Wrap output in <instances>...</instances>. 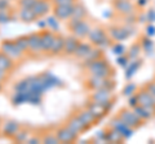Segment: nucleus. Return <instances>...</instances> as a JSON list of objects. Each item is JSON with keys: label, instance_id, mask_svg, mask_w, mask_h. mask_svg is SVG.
<instances>
[{"label": "nucleus", "instance_id": "16", "mask_svg": "<svg viewBox=\"0 0 155 144\" xmlns=\"http://www.w3.org/2000/svg\"><path fill=\"white\" fill-rule=\"evenodd\" d=\"M129 30H132V27H130V26H125V27H110L109 28V35H110L111 39L115 40V41H123V40L127 39V37L130 35V32H132V31H129Z\"/></svg>", "mask_w": 155, "mask_h": 144}, {"label": "nucleus", "instance_id": "15", "mask_svg": "<svg viewBox=\"0 0 155 144\" xmlns=\"http://www.w3.org/2000/svg\"><path fill=\"white\" fill-rule=\"evenodd\" d=\"M79 44H80V39L74 35L65 37V46H64V53L62 54L66 57H74Z\"/></svg>", "mask_w": 155, "mask_h": 144}, {"label": "nucleus", "instance_id": "44", "mask_svg": "<svg viewBox=\"0 0 155 144\" xmlns=\"http://www.w3.org/2000/svg\"><path fill=\"white\" fill-rule=\"evenodd\" d=\"M133 89H136V86L134 85H130V86H127V88H125L124 89V94L125 95H130V94H132L133 92H132V90Z\"/></svg>", "mask_w": 155, "mask_h": 144}, {"label": "nucleus", "instance_id": "11", "mask_svg": "<svg viewBox=\"0 0 155 144\" xmlns=\"http://www.w3.org/2000/svg\"><path fill=\"white\" fill-rule=\"evenodd\" d=\"M75 4H60V5H54L53 7V16L57 17L60 21L70 20L72 13H74Z\"/></svg>", "mask_w": 155, "mask_h": 144}, {"label": "nucleus", "instance_id": "37", "mask_svg": "<svg viewBox=\"0 0 155 144\" xmlns=\"http://www.w3.org/2000/svg\"><path fill=\"white\" fill-rule=\"evenodd\" d=\"M145 89L147 90V92L150 93V95L155 99V80H153V81H149V83H146L145 84V86H143Z\"/></svg>", "mask_w": 155, "mask_h": 144}, {"label": "nucleus", "instance_id": "27", "mask_svg": "<svg viewBox=\"0 0 155 144\" xmlns=\"http://www.w3.org/2000/svg\"><path fill=\"white\" fill-rule=\"evenodd\" d=\"M94 45H92L89 41H80V44L79 46H78V50L75 53V58H80V59H83L84 57H87V54L92 50V48H93Z\"/></svg>", "mask_w": 155, "mask_h": 144}, {"label": "nucleus", "instance_id": "28", "mask_svg": "<svg viewBox=\"0 0 155 144\" xmlns=\"http://www.w3.org/2000/svg\"><path fill=\"white\" fill-rule=\"evenodd\" d=\"M133 111L136 112V114L142 120V121L145 122V121H149V120H151L153 118V116L150 114L147 111H146V108H143L142 105H140V104H137L136 107H133Z\"/></svg>", "mask_w": 155, "mask_h": 144}, {"label": "nucleus", "instance_id": "2", "mask_svg": "<svg viewBox=\"0 0 155 144\" xmlns=\"http://www.w3.org/2000/svg\"><path fill=\"white\" fill-rule=\"evenodd\" d=\"M113 90L114 89H107V88L93 90V93L91 94L89 98L92 102L100 103V104H102L104 107L110 109L114 105V100H115V95L113 93Z\"/></svg>", "mask_w": 155, "mask_h": 144}, {"label": "nucleus", "instance_id": "25", "mask_svg": "<svg viewBox=\"0 0 155 144\" xmlns=\"http://www.w3.org/2000/svg\"><path fill=\"white\" fill-rule=\"evenodd\" d=\"M14 66H16V61H13L11 57H8L5 53L0 50V70L11 74L12 70L14 68Z\"/></svg>", "mask_w": 155, "mask_h": 144}, {"label": "nucleus", "instance_id": "40", "mask_svg": "<svg viewBox=\"0 0 155 144\" xmlns=\"http://www.w3.org/2000/svg\"><path fill=\"white\" fill-rule=\"evenodd\" d=\"M54 5H60V4H75L76 0H52Z\"/></svg>", "mask_w": 155, "mask_h": 144}, {"label": "nucleus", "instance_id": "7", "mask_svg": "<svg viewBox=\"0 0 155 144\" xmlns=\"http://www.w3.org/2000/svg\"><path fill=\"white\" fill-rule=\"evenodd\" d=\"M0 50L5 53L8 57H11L13 61H19L23 58V55L26 54L21 48L17 45L16 40H4L0 44Z\"/></svg>", "mask_w": 155, "mask_h": 144}, {"label": "nucleus", "instance_id": "32", "mask_svg": "<svg viewBox=\"0 0 155 144\" xmlns=\"http://www.w3.org/2000/svg\"><path fill=\"white\" fill-rule=\"evenodd\" d=\"M16 40V42H17V45L21 48V49L23 50V52H28V36L27 35H22V36H19V37H17V39H14Z\"/></svg>", "mask_w": 155, "mask_h": 144}, {"label": "nucleus", "instance_id": "38", "mask_svg": "<svg viewBox=\"0 0 155 144\" xmlns=\"http://www.w3.org/2000/svg\"><path fill=\"white\" fill-rule=\"evenodd\" d=\"M36 0H18V4L21 8H32Z\"/></svg>", "mask_w": 155, "mask_h": 144}, {"label": "nucleus", "instance_id": "34", "mask_svg": "<svg viewBox=\"0 0 155 144\" xmlns=\"http://www.w3.org/2000/svg\"><path fill=\"white\" fill-rule=\"evenodd\" d=\"M57 21H60L57 17H49L48 20H45V22H47V28H49V30H52V31H57L58 30V22Z\"/></svg>", "mask_w": 155, "mask_h": 144}, {"label": "nucleus", "instance_id": "46", "mask_svg": "<svg viewBox=\"0 0 155 144\" xmlns=\"http://www.w3.org/2000/svg\"><path fill=\"white\" fill-rule=\"evenodd\" d=\"M147 18H149V21H155V11H154V9H150V11H149Z\"/></svg>", "mask_w": 155, "mask_h": 144}, {"label": "nucleus", "instance_id": "33", "mask_svg": "<svg viewBox=\"0 0 155 144\" xmlns=\"http://www.w3.org/2000/svg\"><path fill=\"white\" fill-rule=\"evenodd\" d=\"M41 136V143H49V144H56V143H60L57 139L56 135V131L53 133H47L44 135H40Z\"/></svg>", "mask_w": 155, "mask_h": 144}, {"label": "nucleus", "instance_id": "35", "mask_svg": "<svg viewBox=\"0 0 155 144\" xmlns=\"http://www.w3.org/2000/svg\"><path fill=\"white\" fill-rule=\"evenodd\" d=\"M140 49H141V46H140V44H133L132 46H130V49L128 52V57L129 59H136L140 54Z\"/></svg>", "mask_w": 155, "mask_h": 144}, {"label": "nucleus", "instance_id": "42", "mask_svg": "<svg viewBox=\"0 0 155 144\" xmlns=\"http://www.w3.org/2000/svg\"><path fill=\"white\" fill-rule=\"evenodd\" d=\"M8 76H9L8 72L0 70V83H4V81H7L8 80Z\"/></svg>", "mask_w": 155, "mask_h": 144}, {"label": "nucleus", "instance_id": "24", "mask_svg": "<svg viewBox=\"0 0 155 144\" xmlns=\"http://www.w3.org/2000/svg\"><path fill=\"white\" fill-rule=\"evenodd\" d=\"M114 7L119 13L124 14V16L125 14L133 13V9H134V5L129 2V0H115Z\"/></svg>", "mask_w": 155, "mask_h": 144}, {"label": "nucleus", "instance_id": "21", "mask_svg": "<svg viewBox=\"0 0 155 144\" xmlns=\"http://www.w3.org/2000/svg\"><path fill=\"white\" fill-rule=\"evenodd\" d=\"M87 108H88L89 111L93 113L97 118H98V121H100V120H102L106 116V114H107V112H109V109L106 108V107H104L102 104L96 103V102H92V100H91V103L87 105Z\"/></svg>", "mask_w": 155, "mask_h": 144}, {"label": "nucleus", "instance_id": "39", "mask_svg": "<svg viewBox=\"0 0 155 144\" xmlns=\"http://www.w3.org/2000/svg\"><path fill=\"white\" fill-rule=\"evenodd\" d=\"M137 104H138V102H137V97H136V94L132 95V97H129V99H128V107L133 108V107H136Z\"/></svg>", "mask_w": 155, "mask_h": 144}, {"label": "nucleus", "instance_id": "48", "mask_svg": "<svg viewBox=\"0 0 155 144\" xmlns=\"http://www.w3.org/2000/svg\"><path fill=\"white\" fill-rule=\"evenodd\" d=\"M3 88H4V83H0V92L3 90Z\"/></svg>", "mask_w": 155, "mask_h": 144}, {"label": "nucleus", "instance_id": "30", "mask_svg": "<svg viewBox=\"0 0 155 144\" xmlns=\"http://www.w3.org/2000/svg\"><path fill=\"white\" fill-rule=\"evenodd\" d=\"M140 64H141V62H140L137 58L136 59H130L129 61V66H128V70H127V74H125V76H127V79L132 77V75L136 72V70L140 67Z\"/></svg>", "mask_w": 155, "mask_h": 144}, {"label": "nucleus", "instance_id": "18", "mask_svg": "<svg viewBox=\"0 0 155 144\" xmlns=\"http://www.w3.org/2000/svg\"><path fill=\"white\" fill-rule=\"evenodd\" d=\"M64 46H65V37L56 33L54 40H53V42H52V46H51V49H49V52H48L47 54H49L52 57L60 55V54L64 53Z\"/></svg>", "mask_w": 155, "mask_h": 144}, {"label": "nucleus", "instance_id": "10", "mask_svg": "<svg viewBox=\"0 0 155 144\" xmlns=\"http://www.w3.org/2000/svg\"><path fill=\"white\" fill-rule=\"evenodd\" d=\"M28 36V53L32 57H39L43 52V46H41V36L40 32H32Z\"/></svg>", "mask_w": 155, "mask_h": 144}, {"label": "nucleus", "instance_id": "45", "mask_svg": "<svg viewBox=\"0 0 155 144\" xmlns=\"http://www.w3.org/2000/svg\"><path fill=\"white\" fill-rule=\"evenodd\" d=\"M155 35V27L154 26H147V36L153 37Z\"/></svg>", "mask_w": 155, "mask_h": 144}, {"label": "nucleus", "instance_id": "23", "mask_svg": "<svg viewBox=\"0 0 155 144\" xmlns=\"http://www.w3.org/2000/svg\"><path fill=\"white\" fill-rule=\"evenodd\" d=\"M105 140L109 143H124L125 139L118 130L109 126L107 130H105Z\"/></svg>", "mask_w": 155, "mask_h": 144}, {"label": "nucleus", "instance_id": "13", "mask_svg": "<svg viewBox=\"0 0 155 144\" xmlns=\"http://www.w3.org/2000/svg\"><path fill=\"white\" fill-rule=\"evenodd\" d=\"M66 125H67V126H69L74 133H76L78 135H80L81 133H84V131H87V130H89V129L85 126V124L80 120V117L78 116V113H72L71 116L67 118Z\"/></svg>", "mask_w": 155, "mask_h": 144}, {"label": "nucleus", "instance_id": "26", "mask_svg": "<svg viewBox=\"0 0 155 144\" xmlns=\"http://www.w3.org/2000/svg\"><path fill=\"white\" fill-rule=\"evenodd\" d=\"M18 17L22 22H26V23H31L35 20H38V16L34 12L32 8H21L18 12Z\"/></svg>", "mask_w": 155, "mask_h": 144}, {"label": "nucleus", "instance_id": "5", "mask_svg": "<svg viewBox=\"0 0 155 144\" xmlns=\"http://www.w3.org/2000/svg\"><path fill=\"white\" fill-rule=\"evenodd\" d=\"M88 41L94 46L105 48L110 45V36L102 27H93L88 33Z\"/></svg>", "mask_w": 155, "mask_h": 144}, {"label": "nucleus", "instance_id": "3", "mask_svg": "<svg viewBox=\"0 0 155 144\" xmlns=\"http://www.w3.org/2000/svg\"><path fill=\"white\" fill-rule=\"evenodd\" d=\"M67 27L70 28V31L72 32V35L79 37V39H84L88 37V33L91 32L92 27L91 23L85 20H76V18H70L67 20Z\"/></svg>", "mask_w": 155, "mask_h": 144}, {"label": "nucleus", "instance_id": "17", "mask_svg": "<svg viewBox=\"0 0 155 144\" xmlns=\"http://www.w3.org/2000/svg\"><path fill=\"white\" fill-rule=\"evenodd\" d=\"M40 36H41V46H43V52L48 53L52 46V42L54 40L56 33L54 31L49 30V28H44L43 31H40Z\"/></svg>", "mask_w": 155, "mask_h": 144}, {"label": "nucleus", "instance_id": "47", "mask_svg": "<svg viewBox=\"0 0 155 144\" xmlns=\"http://www.w3.org/2000/svg\"><path fill=\"white\" fill-rule=\"evenodd\" d=\"M8 7L7 0H0V11H5V8Z\"/></svg>", "mask_w": 155, "mask_h": 144}, {"label": "nucleus", "instance_id": "41", "mask_svg": "<svg viewBox=\"0 0 155 144\" xmlns=\"http://www.w3.org/2000/svg\"><path fill=\"white\" fill-rule=\"evenodd\" d=\"M114 53L118 55H123L124 54V48L122 45H115L114 46Z\"/></svg>", "mask_w": 155, "mask_h": 144}, {"label": "nucleus", "instance_id": "6", "mask_svg": "<svg viewBox=\"0 0 155 144\" xmlns=\"http://www.w3.org/2000/svg\"><path fill=\"white\" fill-rule=\"evenodd\" d=\"M116 116L122 120L124 124H127L129 127L134 129V130H136V129H138L143 124V121L137 116V114H136V112L133 111V108H130V107L122 108Z\"/></svg>", "mask_w": 155, "mask_h": 144}, {"label": "nucleus", "instance_id": "31", "mask_svg": "<svg viewBox=\"0 0 155 144\" xmlns=\"http://www.w3.org/2000/svg\"><path fill=\"white\" fill-rule=\"evenodd\" d=\"M87 16V12H85V8L83 5H78L75 4V8H74V13H72V18H76V20H84Z\"/></svg>", "mask_w": 155, "mask_h": 144}, {"label": "nucleus", "instance_id": "36", "mask_svg": "<svg viewBox=\"0 0 155 144\" xmlns=\"http://www.w3.org/2000/svg\"><path fill=\"white\" fill-rule=\"evenodd\" d=\"M153 46H154V44L151 41V37H146V39H143L142 42H141V48L147 53L153 50Z\"/></svg>", "mask_w": 155, "mask_h": 144}, {"label": "nucleus", "instance_id": "22", "mask_svg": "<svg viewBox=\"0 0 155 144\" xmlns=\"http://www.w3.org/2000/svg\"><path fill=\"white\" fill-rule=\"evenodd\" d=\"M51 8H52V5L48 0H36V3L34 4V7H32L34 12L36 13L38 18L45 16V14L51 11Z\"/></svg>", "mask_w": 155, "mask_h": 144}, {"label": "nucleus", "instance_id": "14", "mask_svg": "<svg viewBox=\"0 0 155 144\" xmlns=\"http://www.w3.org/2000/svg\"><path fill=\"white\" fill-rule=\"evenodd\" d=\"M21 124L14 121V120H8L2 125V133L3 136H5L8 139H13L16 136V134L21 130Z\"/></svg>", "mask_w": 155, "mask_h": 144}, {"label": "nucleus", "instance_id": "19", "mask_svg": "<svg viewBox=\"0 0 155 144\" xmlns=\"http://www.w3.org/2000/svg\"><path fill=\"white\" fill-rule=\"evenodd\" d=\"M78 116L80 117V120L85 124V126L91 129L93 125L97 124V121H98V118H97L93 113H92L88 108H84V109H80L79 112H78Z\"/></svg>", "mask_w": 155, "mask_h": 144}, {"label": "nucleus", "instance_id": "4", "mask_svg": "<svg viewBox=\"0 0 155 144\" xmlns=\"http://www.w3.org/2000/svg\"><path fill=\"white\" fill-rule=\"evenodd\" d=\"M84 86L91 90H97V89H114L115 88V81L113 77H101V76H92L84 81Z\"/></svg>", "mask_w": 155, "mask_h": 144}, {"label": "nucleus", "instance_id": "9", "mask_svg": "<svg viewBox=\"0 0 155 144\" xmlns=\"http://www.w3.org/2000/svg\"><path fill=\"white\" fill-rule=\"evenodd\" d=\"M54 131H56L57 139L60 143H74L78 140V136H79L76 133L72 131L66 124L62 125V126H58Z\"/></svg>", "mask_w": 155, "mask_h": 144}, {"label": "nucleus", "instance_id": "8", "mask_svg": "<svg viewBox=\"0 0 155 144\" xmlns=\"http://www.w3.org/2000/svg\"><path fill=\"white\" fill-rule=\"evenodd\" d=\"M136 97H137L138 104L142 105L143 108H146V111L151 114L153 117H155V99L150 95L147 90L142 88L140 92L136 93Z\"/></svg>", "mask_w": 155, "mask_h": 144}, {"label": "nucleus", "instance_id": "29", "mask_svg": "<svg viewBox=\"0 0 155 144\" xmlns=\"http://www.w3.org/2000/svg\"><path fill=\"white\" fill-rule=\"evenodd\" d=\"M28 135H30V131H28V130H23V129L21 127V130L16 134V136L13 138V140L17 142V143H27Z\"/></svg>", "mask_w": 155, "mask_h": 144}, {"label": "nucleus", "instance_id": "12", "mask_svg": "<svg viewBox=\"0 0 155 144\" xmlns=\"http://www.w3.org/2000/svg\"><path fill=\"white\" fill-rule=\"evenodd\" d=\"M109 126H110V127H113V129H115V130H118V131L124 136L125 140L132 136V134H133V131H134V129L129 127L128 125H127V124H124L118 116L114 117V118L109 122Z\"/></svg>", "mask_w": 155, "mask_h": 144}, {"label": "nucleus", "instance_id": "1", "mask_svg": "<svg viewBox=\"0 0 155 144\" xmlns=\"http://www.w3.org/2000/svg\"><path fill=\"white\" fill-rule=\"evenodd\" d=\"M85 71L92 76H101V77H113L114 76V70L109 62L106 61L105 55L89 63L85 67Z\"/></svg>", "mask_w": 155, "mask_h": 144}, {"label": "nucleus", "instance_id": "20", "mask_svg": "<svg viewBox=\"0 0 155 144\" xmlns=\"http://www.w3.org/2000/svg\"><path fill=\"white\" fill-rule=\"evenodd\" d=\"M101 57H104V52H102V48H98V46H93L92 48V50L87 54V57H84L83 58V62H81V66L85 67L88 66L89 63H92V62H94L97 59H100Z\"/></svg>", "mask_w": 155, "mask_h": 144}, {"label": "nucleus", "instance_id": "49", "mask_svg": "<svg viewBox=\"0 0 155 144\" xmlns=\"http://www.w3.org/2000/svg\"><path fill=\"white\" fill-rule=\"evenodd\" d=\"M2 125L3 124H2V120H0V131H2Z\"/></svg>", "mask_w": 155, "mask_h": 144}, {"label": "nucleus", "instance_id": "43", "mask_svg": "<svg viewBox=\"0 0 155 144\" xmlns=\"http://www.w3.org/2000/svg\"><path fill=\"white\" fill-rule=\"evenodd\" d=\"M27 143L34 144V143H41V136H32V138H28Z\"/></svg>", "mask_w": 155, "mask_h": 144}]
</instances>
